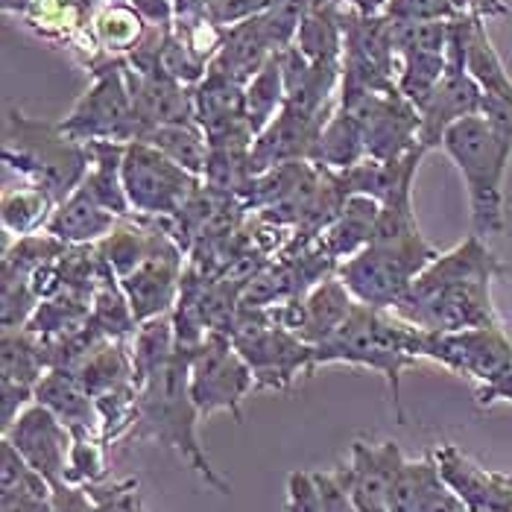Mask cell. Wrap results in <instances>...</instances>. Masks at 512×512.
Masks as SVG:
<instances>
[{"label": "cell", "mask_w": 512, "mask_h": 512, "mask_svg": "<svg viewBox=\"0 0 512 512\" xmlns=\"http://www.w3.org/2000/svg\"><path fill=\"white\" fill-rule=\"evenodd\" d=\"M507 276L504 261L489 249L486 237L469 235L434 261L413 281L395 314L431 334H457L498 325L492 284Z\"/></svg>", "instance_id": "obj_1"}, {"label": "cell", "mask_w": 512, "mask_h": 512, "mask_svg": "<svg viewBox=\"0 0 512 512\" xmlns=\"http://www.w3.org/2000/svg\"><path fill=\"white\" fill-rule=\"evenodd\" d=\"M199 422L202 416L191 395V352L176 349V355L138 387V413L129 439L158 442L176 451L211 489L232 495V486L217 474L199 445Z\"/></svg>", "instance_id": "obj_2"}, {"label": "cell", "mask_w": 512, "mask_h": 512, "mask_svg": "<svg viewBox=\"0 0 512 512\" xmlns=\"http://www.w3.org/2000/svg\"><path fill=\"white\" fill-rule=\"evenodd\" d=\"M425 331L410 325L395 311H381L369 305H355L352 316L319 346H314V369L328 363H346L372 369L387 378L393 393L395 419L404 425L401 410V375L416 366L422 357Z\"/></svg>", "instance_id": "obj_3"}, {"label": "cell", "mask_w": 512, "mask_h": 512, "mask_svg": "<svg viewBox=\"0 0 512 512\" xmlns=\"http://www.w3.org/2000/svg\"><path fill=\"white\" fill-rule=\"evenodd\" d=\"M454 161L466 182L472 208V235L492 237L507 232L504 179L512 158V141L501 135L483 115L454 123L439 147Z\"/></svg>", "instance_id": "obj_4"}, {"label": "cell", "mask_w": 512, "mask_h": 512, "mask_svg": "<svg viewBox=\"0 0 512 512\" xmlns=\"http://www.w3.org/2000/svg\"><path fill=\"white\" fill-rule=\"evenodd\" d=\"M3 161L27 182V188H39L59 205L88 176L91 150L88 144H79L65 135L59 123L33 120L18 109H9L3 132Z\"/></svg>", "instance_id": "obj_5"}, {"label": "cell", "mask_w": 512, "mask_h": 512, "mask_svg": "<svg viewBox=\"0 0 512 512\" xmlns=\"http://www.w3.org/2000/svg\"><path fill=\"white\" fill-rule=\"evenodd\" d=\"M436 255L439 249L425 235L395 243L372 240L366 249L346 258L334 276L349 287L357 305L395 311Z\"/></svg>", "instance_id": "obj_6"}, {"label": "cell", "mask_w": 512, "mask_h": 512, "mask_svg": "<svg viewBox=\"0 0 512 512\" xmlns=\"http://www.w3.org/2000/svg\"><path fill=\"white\" fill-rule=\"evenodd\" d=\"M422 357L474 381L477 401L483 407L512 401V334L504 322L457 334L425 331Z\"/></svg>", "instance_id": "obj_7"}, {"label": "cell", "mask_w": 512, "mask_h": 512, "mask_svg": "<svg viewBox=\"0 0 512 512\" xmlns=\"http://www.w3.org/2000/svg\"><path fill=\"white\" fill-rule=\"evenodd\" d=\"M232 343L249 363L258 390H287L299 372H314V346L278 325L264 308H240Z\"/></svg>", "instance_id": "obj_8"}, {"label": "cell", "mask_w": 512, "mask_h": 512, "mask_svg": "<svg viewBox=\"0 0 512 512\" xmlns=\"http://www.w3.org/2000/svg\"><path fill=\"white\" fill-rule=\"evenodd\" d=\"M91 74H94V82L88 85V91L79 97L71 115L59 120L62 132L71 135L79 144H91V141L132 144V141H141L144 126H141V118H138L132 94H129L123 62L97 65Z\"/></svg>", "instance_id": "obj_9"}, {"label": "cell", "mask_w": 512, "mask_h": 512, "mask_svg": "<svg viewBox=\"0 0 512 512\" xmlns=\"http://www.w3.org/2000/svg\"><path fill=\"white\" fill-rule=\"evenodd\" d=\"M202 188V179L179 167L147 141H132L123 150V191L132 217L170 220Z\"/></svg>", "instance_id": "obj_10"}, {"label": "cell", "mask_w": 512, "mask_h": 512, "mask_svg": "<svg viewBox=\"0 0 512 512\" xmlns=\"http://www.w3.org/2000/svg\"><path fill=\"white\" fill-rule=\"evenodd\" d=\"M255 387V375L235 349L232 337L223 331H208L191 352V395L202 422L214 413H232V419L240 422V404Z\"/></svg>", "instance_id": "obj_11"}, {"label": "cell", "mask_w": 512, "mask_h": 512, "mask_svg": "<svg viewBox=\"0 0 512 512\" xmlns=\"http://www.w3.org/2000/svg\"><path fill=\"white\" fill-rule=\"evenodd\" d=\"M398 91L395 85L393 21L343 6V79L340 94Z\"/></svg>", "instance_id": "obj_12"}, {"label": "cell", "mask_w": 512, "mask_h": 512, "mask_svg": "<svg viewBox=\"0 0 512 512\" xmlns=\"http://www.w3.org/2000/svg\"><path fill=\"white\" fill-rule=\"evenodd\" d=\"M340 109H346L357 120L366 141V153L375 161H393L422 147V118L416 106L401 97V91L340 94Z\"/></svg>", "instance_id": "obj_13"}, {"label": "cell", "mask_w": 512, "mask_h": 512, "mask_svg": "<svg viewBox=\"0 0 512 512\" xmlns=\"http://www.w3.org/2000/svg\"><path fill=\"white\" fill-rule=\"evenodd\" d=\"M3 439L27 460V466L41 474L50 486L65 483L68 474V460L74 448V434L71 428L44 404L33 401L24 407L15 422L3 431Z\"/></svg>", "instance_id": "obj_14"}, {"label": "cell", "mask_w": 512, "mask_h": 512, "mask_svg": "<svg viewBox=\"0 0 512 512\" xmlns=\"http://www.w3.org/2000/svg\"><path fill=\"white\" fill-rule=\"evenodd\" d=\"M404 460L407 457L401 454L398 442L393 439L384 442L355 439L349 451V463L334 469V477L352 495L360 512H387L390 489Z\"/></svg>", "instance_id": "obj_15"}, {"label": "cell", "mask_w": 512, "mask_h": 512, "mask_svg": "<svg viewBox=\"0 0 512 512\" xmlns=\"http://www.w3.org/2000/svg\"><path fill=\"white\" fill-rule=\"evenodd\" d=\"M0 387H3V431L15 416L36 401V387L47 372L41 340L27 328H3Z\"/></svg>", "instance_id": "obj_16"}, {"label": "cell", "mask_w": 512, "mask_h": 512, "mask_svg": "<svg viewBox=\"0 0 512 512\" xmlns=\"http://www.w3.org/2000/svg\"><path fill=\"white\" fill-rule=\"evenodd\" d=\"M434 457L445 483L460 495L469 512H512V474L477 466L451 442L439 445Z\"/></svg>", "instance_id": "obj_17"}, {"label": "cell", "mask_w": 512, "mask_h": 512, "mask_svg": "<svg viewBox=\"0 0 512 512\" xmlns=\"http://www.w3.org/2000/svg\"><path fill=\"white\" fill-rule=\"evenodd\" d=\"M325 123L328 120L308 118L284 106L276 118L255 135L252 173L258 176L264 170H273L278 164H290V161H314L316 141Z\"/></svg>", "instance_id": "obj_18"}, {"label": "cell", "mask_w": 512, "mask_h": 512, "mask_svg": "<svg viewBox=\"0 0 512 512\" xmlns=\"http://www.w3.org/2000/svg\"><path fill=\"white\" fill-rule=\"evenodd\" d=\"M276 53H281V47L273 39L264 15H258V18H249L232 30H226L223 44H220L217 56L211 59L208 71L232 79L237 85H249V79L255 77Z\"/></svg>", "instance_id": "obj_19"}, {"label": "cell", "mask_w": 512, "mask_h": 512, "mask_svg": "<svg viewBox=\"0 0 512 512\" xmlns=\"http://www.w3.org/2000/svg\"><path fill=\"white\" fill-rule=\"evenodd\" d=\"M36 401L53 410L68 428L74 439L100 436L103 439V416L94 395L82 387L74 372L68 369H47L36 387Z\"/></svg>", "instance_id": "obj_20"}, {"label": "cell", "mask_w": 512, "mask_h": 512, "mask_svg": "<svg viewBox=\"0 0 512 512\" xmlns=\"http://www.w3.org/2000/svg\"><path fill=\"white\" fill-rule=\"evenodd\" d=\"M378 217H381V202L378 199L363 197V194L346 197L340 214L316 237L319 252L340 267L346 258H352V255H357L360 249H366L372 243Z\"/></svg>", "instance_id": "obj_21"}, {"label": "cell", "mask_w": 512, "mask_h": 512, "mask_svg": "<svg viewBox=\"0 0 512 512\" xmlns=\"http://www.w3.org/2000/svg\"><path fill=\"white\" fill-rule=\"evenodd\" d=\"M118 223V214L103 208L85 185H79L71 197L56 205L44 232L62 240L65 246H94L112 235Z\"/></svg>", "instance_id": "obj_22"}, {"label": "cell", "mask_w": 512, "mask_h": 512, "mask_svg": "<svg viewBox=\"0 0 512 512\" xmlns=\"http://www.w3.org/2000/svg\"><path fill=\"white\" fill-rule=\"evenodd\" d=\"M293 47L316 65L343 68V6L331 0H316L296 30Z\"/></svg>", "instance_id": "obj_23"}, {"label": "cell", "mask_w": 512, "mask_h": 512, "mask_svg": "<svg viewBox=\"0 0 512 512\" xmlns=\"http://www.w3.org/2000/svg\"><path fill=\"white\" fill-rule=\"evenodd\" d=\"M366 158H369V153H366V141H363V132L357 126V120L346 109L337 106V112L328 118V123L319 132L314 164L331 170V173H340V170L357 167Z\"/></svg>", "instance_id": "obj_24"}, {"label": "cell", "mask_w": 512, "mask_h": 512, "mask_svg": "<svg viewBox=\"0 0 512 512\" xmlns=\"http://www.w3.org/2000/svg\"><path fill=\"white\" fill-rule=\"evenodd\" d=\"M147 144H153L156 150H161L167 158H173L179 167H185L188 173L194 176H205V167H208V156H211V147H208V138L202 132L197 120H188V123H161V126H150L144 132Z\"/></svg>", "instance_id": "obj_25"}, {"label": "cell", "mask_w": 512, "mask_h": 512, "mask_svg": "<svg viewBox=\"0 0 512 512\" xmlns=\"http://www.w3.org/2000/svg\"><path fill=\"white\" fill-rule=\"evenodd\" d=\"M129 349H132V366H135V387H141L179 349L176 346L173 316L161 314L141 322L138 331L129 340Z\"/></svg>", "instance_id": "obj_26"}, {"label": "cell", "mask_w": 512, "mask_h": 512, "mask_svg": "<svg viewBox=\"0 0 512 512\" xmlns=\"http://www.w3.org/2000/svg\"><path fill=\"white\" fill-rule=\"evenodd\" d=\"M442 480L445 477L436 466L434 454H428L422 460H404L393 489H390L387 512H422V507L428 504V498L434 495V489Z\"/></svg>", "instance_id": "obj_27"}, {"label": "cell", "mask_w": 512, "mask_h": 512, "mask_svg": "<svg viewBox=\"0 0 512 512\" xmlns=\"http://www.w3.org/2000/svg\"><path fill=\"white\" fill-rule=\"evenodd\" d=\"M284 71H281V53H276L246 85V118L255 135L284 109Z\"/></svg>", "instance_id": "obj_28"}, {"label": "cell", "mask_w": 512, "mask_h": 512, "mask_svg": "<svg viewBox=\"0 0 512 512\" xmlns=\"http://www.w3.org/2000/svg\"><path fill=\"white\" fill-rule=\"evenodd\" d=\"M56 202L39 188H18L3 194V229L15 237L39 235L47 229Z\"/></svg>", "instance_id": "obj_29"}, {"label": "cell", "mask_w": 512, "mask_h": 512, "mask_svg": "<svg viewBox=\"0 0 512 512\" xmlns=\"http://www.w3.org/2000/svg\"><path fill=\"white\" fill-rule=\"evenodd\" d=\"M103 480H109V477H106V442H103L100 436L74 439L65 483H74V486H94V483H103Z\"/></svg>", "instance_id": "obj_30"}, {"label": "cell", "mask_w": 512, "mask_h": 512, "mask_svg": "<svg viewBox=\"0 0 512 512\" xmlns=\"http://www.w3.org/2000/svg\"><path fill=\"white\" fill-rule=\"evenodd\" d=\"M91 495L94 512H147L138 495V480H103L85 486Z\"/></svg>", "instance_id": "obj_31"}, {"label": "cell", "mask_w": 512, "mask_h": 512, "mask_svg": "<svg viewBox=\"0 0 512 512\" xmlns=\"http://www.w3.org/2000/svg\"><path fill=\"white\" fill-rule=\"evenodd\" d=\"M390 21H451L457 18L454 0H387Z\"/></svg>", "instance_id": "obj_32"}, {"label": "cell", "mask_w": 512, "mask_h": 512, "mask_svg": "<svg viewBox=\"0 0 512 512\" xmlns=\"http://www.w3.org/2000/svg\"><path fill=\"white\" fill-rule=\"evenodd\" d=\"M276 0H208L205 18L217 24L220 30H232L237 24L264 15Z\"/></svg>", "instance_id": "obj_33"}, {"label": "cell", "mask_w": 512, "mask_h": 512, "mask_svg": "<svg viewBox=\"0 0 512 512\" xmlns=\"http://www.w3.org/2000/svg\"><path fill=\"white\" fill-rule=\"evenodd\" d=\"M287 512H325L314 472H290V477H287Z\"/></svg>", "instance_id": "obj_34"}, {"label": "cell", "mask_w": 512, "mask_h": 512, "mask_svg": "<svg viewBox=\"0 0 512 512\" xmlns=\"http://www.w3.org/2000/svg\"><path fill=\"white\" fill-rule=\"evenodd\" d=\"M316 486H319V495H322V504H325V512H360L352 495L337 483L334 472H314Z\"/></svg>", "instance_id": "obj_35"}, {"label": "cell", "mask_w": 512, "mask_h": 512, "mask_svg": "<svg viewBox=\"0 0 512 512\" xmlns=\"http://www.w3.org/2000/svg\"><path fill=\"white\" fill-rule=\"evenodd\" d=\"M50 512H94V504L85 486L59 483L50 495Z\"/></svg>", "instance_id": "obj_36"}, {"label": "cell", "mask_w": 512, "mask_h": 512, "mask_svg": "<svg viewBox=\"0 0 512 512\" xmlns=\"http://www.w3.org/2000/svg\"><path fill=\"white\" fill-rule=\"evenodd\" d=\"M457 15H474V18H489V15H507V6L501 0H454Z\"/></svg>", "instance_id": "obj_37"}, {"label": "cell", "mask_w": 512, "mask_h": 512, "mask_svg": "<svg viewBox=\"0 0 512 512\" xmlns=\"http://www.w3.org/2000/svg\"><path fill=\"white\" fill-rule=\"evenodd\" d=\"M384 6H387V0H360L357 3V9L366 15H378V12H384Z\"/></svg>", "instance_id": "obj_38"}, {"label": "cell", "mask_w": 512, "mask_h": 512, "mask_svg": "<svg viewBox=\"0 0 512 512\" xmlns=\"http://www.w3.org/2000/svg\"><path fill=\"white\" fill-rule=\"evenodd\" d=\"M331 3H337V6H352V9H357V3H360V0H331Z\"/></svg>", "instance_id": "obj_39"}]
</instances>
